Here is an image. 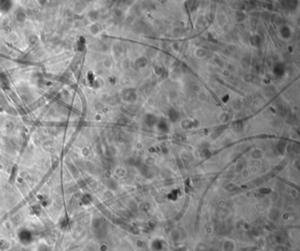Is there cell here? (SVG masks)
<instances>
[{"mask_svg": "<svg viewBox=\"0 0 300 251\" xmlns=\"http://www.w3.org/2000/svg\"><path fill=\"white\" fill-rule=\"evenodd\" d=\"M237 248L236 241L233 239L226 238L221 241L220 244V250L221 251H235Z\"/></svg>", "mask_w": 300, "mask_h": 251, "instance_id": "1", "label": "cell"}, {"mask_svg": "<svg viewBox=\"0 0 300 251\" xmlns=\"http://www.w3.org/2000/svg\"><path fill=\"white\" fill-rule=\"evenodd\" d=\"M145 122L147 123L148 126H153L157 122V119H156V117L154 115L148 114L147 117L145 118Z\"/></svg>", "mask_w": 300, "mask_h": 251, "instance_id": "2", "label": "cell"}, {"mask_svg": "<svg viewBox=\"0 0 300 251\" xmlns=\"http://www.w3.org/2000/svg\"><path fill=\"white\" fill-rule=\"evenodd\" d=\"M169 118H170V119H171L172 121H176V120L178 119V118H179V113H178L175 110L172 109V110L169 112Z\"/></svg>", "mask_w": 300, "mask_h": 251, "instance_id": "3", "label": "cell"}, {"mask_svg": "<svg viewBox=\"0 0 300 251\" xmlns=\"http://www.w3.org/2000/svg\"><path fill=\"white\" fill-rule=\"evenodd\" d=\"M275 73L276 74V76H282L284 72V68L282 66L281 64H277L276 67H275V70H274Z\"/></svg>", "mask_w": 300, "mask_h": 251, "instance_id": "4", "label": "cell"}, {"mask_svg": "<svg viewBox=\"0 0 300 251\" xmlns=\"http://www.w3.org/2000/svg\"><path fill=\"white\" fill-rule=\"evenodd\" d=\"M251 156L254 159H261L262 157V152L261 150H254V151L252 152Z\"/></svg>", "mask_w": 300, "mask_h": 251, "instance_id": "5", "label": "cell"}, {"mask_svg": "<svg viewBox=\"0 0 300 251\" xmlns=\"http://www.w3.org/2000/svg\"><path fill=\"white\" fill-rule=\"evenodd\" d=\"M158 128L161 130V131H163V132H167V124L165 123V122H160L159 124H158Z\"/></svg>", "mask_w": 300, "mask_h": 251, "instance_id": "6", "label": "cell"}, {"mask_svg": "<svg viewBox=\"0 0 300 251\" xmlns=\"http://www.w3.org/2000/svg\"><path fill=\"white\" fill-rule=\"evenodd\" d=\"M282 34L283 37H289L290 36V30L288 27H283L282 30Z\"/></svg>", "mask_w": 300, "mask_h": 251, "instance_id": "7", "label": "cell"}]
</instances>
